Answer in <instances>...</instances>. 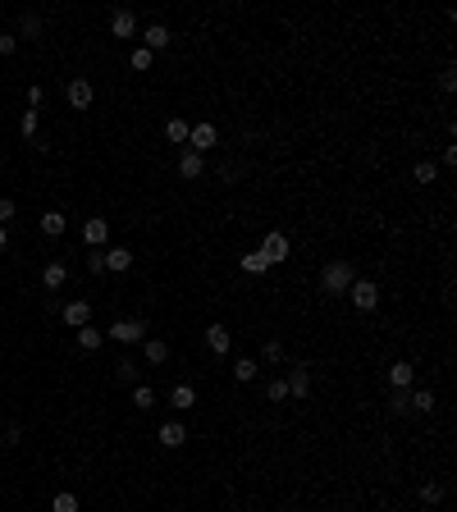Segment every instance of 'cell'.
Returning a JSON list of instances; mask_svg holds the SVG:
<instances>
[{
	"instance_id": "6da1fadb",
	"label": "cell",
	"mask_w": 457,
	"mask_h": 512,
	"mask_svg": "<svg viewBox=\"0 0 457 512\" xmlns=\"http://www.w3.org/2000/svg\"><path fill=\"white\" fill-rule=\"evenodd\" d=\"M352 279H357L352 261H329V266L320 270V293H325V297H348Z\"/></svg>"
},
{
	"instance_id": "7a4b0ae2",
	"label": "cell",
	"mask_w": 457,
	"mask_h": 512,
	"mask_svg": "<svg viewBox=\"0 0 457 512\" xmlns=\"http://www.w3.org/2000/svg\"><path fill=\"white\" fill-rule=\"evenodd\" d=\"M348 297H352L357 311H375V306H380V284H375V279H352Z\"/></svg>"
},
{
	"instance_id": "3957f363",
	"label": "cell",
	"mask_w": 457,
	"mask_h": 512,
	"mask_svg": "<svg viewBox=\"0 0 457 512\" xmlns=\"http://www.w3.org/2000/svg\"><path fill=\"white\" fill-rule=\"evenodd\" d=\"M256 252L266 256V266H284L293 247H288V238H284V234L275 229V234H266V238H261V247H256Z\"/></svg>"
},
{
	"instance_id": "277c9868",
	"label": "cell",
	"mask_w": 457,
	"mask_h": 512,
	"mask_svg": "<svg viewBox=\"0 0 457 512\" xmlns=\"http://www.w3.org/2000/svg\"><path fill=\"white\" fill-rule=\"evenodd\" d=\"M105 334H110L114 343L133 347V343H142V339H147V325H142V321H129V316H124V321H114V325H110Z\"/></svg>"
},
{
	"instance_id": "5b68a950",
	"label": "cell",
	"mask_w": 457,
	"mask_h": 512,
	"mask_svg": "<svg viewBox=\"0 0 457 512\" xmlns=\"http://www.w3.org/2000/svg\"><path fill=\"white\" fill-rule=\"evenodd\" d=\"M215 142H220L215 124H192V129H188V151H197V156H206Z\"/></svg>"
},
{
	"instance_id": "8992f818",
	"label": "cell",
	"mask_w": 457,
	"mask_h": 512,
	"mask_svg": "<svg viewBox=\"0 0 457 512\" xmlns=\"http://www.w3.org/2000/svg\"><path fill=\"white\" fill-rule=\"evenodd\" d=\"M83 243L92 247V252H105V243H110V220H101V215L87 220L83 225Z\"/></svg>"
},
{
	"instance_id": "52a82bcc",
	"label": "cell",
	"mask_w": 457,
	"mask_h": 512,
	"mask_svg": "<svg viewBox=\"0 0 457 512\" xmlns=\"http://www.w3.org/2000/svg\"><path fill=\"white\" fill-rule=\"evenodd\" d=\"M110 37H124V42L138 37V14H133V9H114L110 14Z\"/></svg>"
},
{
	"instance_id": "ba28073f",
	"label": "cell",
	"mask_w": 457,
	"mask_h": 512,
	"mask_svg": "<svg viewBox=\"0 0 457 512\" xmlns=\"http://www.w3.org/2000/svg\"><path fill=\"white\" fill-rule=\"evenodd\" d=\"M92 83H87V78H73L69 87H64V101H69L73 105V110H87V105H92Z\"/></svg>"
},
{
	"instance_id": "9c48e42d",
	"label": "cell",
	"mask_w": 457,
	"mask_h": 512,
	"mask_svg": "<svg viewBox=\"0 0 457 512\" xmlns=\"http://www.w3.org/2000/svg\"><path fill=\"white\" fill-rule=\"evenodd\" d=\"M64 325H69V330H83V325H92V306H87L83 297L64 302Z\"/></svg>"
},
{
	"instance_id": "30bf717a",
	"label": "cell",
	"mask_w": 457,
	"mask_h": 512,
	"mask_svg": "<svg viewBox=\"0 0 457 512\" xmlns=\"http://www.w3.org/2000/svg\"><path fill=\"white\" fill-rule=\"evenodd\" d=\"M42 284L51 288V293H55V288H64V284H69V266H64V261H46V266H42Z\"/></svg>"
},
{
	"instance_id": "8fae6325",
	"label": "cell",
	"mask_w": 457,
	"mask_h": 512,
	"mask_svg": "<svg viewBox=\"0 0 457 512\" xmlns=\"http://www.w3.org/2000/svg\"><path fill=\"white\" fill-rule=\"evenodd\" d=\"M155 439H160L165 448H183V443H188V430H183V421H165V426L155 430Z\"/></svg>"
},
{
	"instance_id": "7c38bea8",
	"label": "cell",
	"mask_w": 457,
	"mask_h": 512,
	"mask_svg": "<svg viewBox=\"0 0 457 512\" xmlns=\"http://www.w3.org/2000/svg\"><path fill=\"white\" fill-rule=\"evenodd\" d=\"M288 398H311V371L307 366H293V375H288Z\"/></svg>"
},
{
	"instance_id": "4fadbf2b",
	"label": "cell",
	"mask_w": 457,
	"mask_h": 512,
	"mask_svg": "<svg viewBox=\"0 0 457 512\" xmlns=\"http://www.w3.org/2000/svg\"><path fill=\"white\" fill-rule=\"evenodd\" d=\"M170 42H174V37H170V28H165V23H147V32H142V46H147L151 55H155V51H165Z\"/></svg>"
},
{
	"instance_id": "5bb4252c",
	"label": "cell",
	"mask_w": 457,
	"mask_h": 512,
	"mask_svg": "<svg viewBox=\"0 0 457 512\" xmlns=\"http://www.w3.org/2000/svg\"><path fill=\"white\" fill-rule=\"evenodd\" d=\"M412 380H416V366L412 362H393V366H388V389H412Z\"/></svg>"
},
{
	"instance_id": "9a60e30c",
	"label": "cell",
	"mask_w": 457,
	"mask_h": 512,
	"mask_svg": "<svg viewBox=\"0 0 457 512\" xmlns=\"http://www.w3.org/2000/svg\"><path fill=\"white\" fill-rule=\"evenodd\" d=\"M142 357H147V366H165L170 362V343L165 339H142Z\"/></svg>"
},
{
	"instance_id": "2e32d148",
	"label": "cell",
	"mask_w": 457,
	"mask_h": 512,
	"mask_svg": "<svg viewBox=\"0 0 457 512\" xmlns=\"http://www.w3.org/2000/svg\"><path fill=\"white\" fill-rule=\"evenodd\" d=\"M179 174H183V179H201V174H206V156L183 151V156H179Z\"/></svg>"
},
{
	"instance_id": "e0dca14e",
	"label": "cell",
	"mask_w": 457,
	"mask_h": 512,
	"mask_svg": "<svg viewBox=\"0 0 457 512\" xmlns=\"http://www.w3.org/2000/svg\"><path fill=\"white\" fill-rule=\"evenodd\" d=\"M105 270H114V275L133 270V252L129 247H105Z\"/></svg>"
},
{
	"instance_id": "ac0fdd59",
	"label": "cell",
	"mask_w": 457,
	"mask_h": 512,
	"mask_svg": "<svg viewBox=\"0 0 457 512\" xmlns=\"http://www.w3.org/2000/svg\"><path fill=\"white\" fill-rule=\"evenodd\" d=\"M229 330H225V325H210V330H206V347H210V357H225L229 352Z\"/></svg>"
},
{
	"instance_id": "d6986e66",
	"label": "cell",
	"mask_w": 457,
	"mask_h": 512,
	"mask_svg": "<svg viewBox=\"0 0 457 512\" xmlns=\"http://www.w3.org/2000/svg\"><path fill=\"white\" fill-rule=\"evenodd\" d=\"M170 403H174V412L197 407V389H192V384H174V389H170Z\"/></svg>"
},
{
	"instance_id": "ffe728a7",
	"label": "cell",
	"mask_w": 457,
	"mask_h": 512,
	"mask_svg": "<svg viewBox=\"0 0 457 512\" xmlns=\"http://www.w3.org/2000/svg\"><path fill=\"white\" fill-rule=\"evenodd\" d=\"M188 129H192V124L179 119V114H174V119H165V138H170L174 147H188Z\"/></svg>"
},
{
	"instance_id": "44dd1931",
	"label": "cell",
	"mask_w": 457,
	"mask_h": 512,
	"mask_svg": "<svg viewBox=\"0 0 457 512\" xmlns=\"http://www.w3.org/2000/svg\"><path fill=\"white\" fill-rule=\"evenodd\" d=\"M261 375V362H251V357H238V362H233V380L238 384H251Z\"/></svg>"
},
{
	"instance_id": "7402d4cb",
	"label": "cell",
	"mask_w": 457,
	"mask_h": 512,
	"mask_svg": "<svg viewBox=\"0 0 457 512\" xmlns=\"http://www.w3.org/2000/svg\"><path fill=\"white\" fill-rule=\"evenodd\" d=\"M407 412H434V393L430 389H407Z\"/></svg>"
},
{
	"instance_id": "603a6c76",
	"label": "cell",
	"mask_w": 457,
	"mask_h": 512,
	"mask_svg": "<svg viewBox=\"0 0 457 512\" xmlns=\"http://www.w3.org/2000/svg\"><path fill=\"white\" fill-rule=\"evenodd\" d=\"M101 339H105V330H96V325H83V330H78V347H83V352H96Z\"/></svg>"
},
{
	"instance_id": "cb8c5ba5",
	"label": "cell",
	"mask_w": 457,
	"mask_h": 512,
	"mask_svg": "<svg viewBox=\"0 0 457 512\" xmlns=\"http://www.w3.org/2000/svg\"><path fill=\"white\" fill-rule=\"evenodd\" d=\"M18 32L28 37V42H32V37H42L46 32V23H42V14H23L18 18Z\"/></svg>"
},
{
	"instance_id": "d4e9b609",
	"label": "cell",
	"mask_w": 457,
	"mask_h": 512,
	"mask_svg": "<svg viewBox=\"0 0 457 512\" xmlns=\"http://www.w3.org/2000/svg\"><path fill=\"white\" fill-rule=\"evenodd\" d=\"M129 64H133V73H147L151 64H155V55L147 51V46H133V55H129Z\"/></svg>"
},
{
	"instance_id": "484cf974",
	"label": "cell",
	"mask_w": 457,
	"mask_h": 512,
	"mask_svg": "<svg viewBox=\"0 0 457 512\" xmlns=\"http://www.w3.org/2000/svg\"><path fill=\"white\" fill-rule=\"evenodd\" d=\"M42 234L46 238H60L64 234V215H60V210H46V215H42Z\"/></svg>"
},
{
	"instance_id": "4316f807",
	"label": "cell",
	"mask_w": 457,
	"mask_h": 512,
	"mask_svg": "<svg viewBox=\"0 0 457 512\" xmlns=\"http://www.w3.org/2000/svg\"><path fill=\"white\" fill-rule=\"evenodd\" d=\"M238 266H242V275H266V270H270V266H266V256H261V252H247V256L238 261Z\"/></svg>"
},
{
	"instance_id": "83f0119b",
	"label": "cell",
	"mask_w": 457,
	"mask_h": 512,
	"mask_svg": "<svg viewBox=\"0 0 457 512\" xmlns=\"http://www.w3.org/2000/svg\"><path fill=\"white\" fill-rule=\"evenodd\" d=\"M421 504H444V485H439V480H425V485H421Z\"/></svg>"
},
{
	"instance_id": "f1b7e54d",
	"label": "cell",
	"mask_w": 457,
	"mask_h": 512,
	"mask_svg": "<svg viewBox=\"0 0 457 512\" xmlns=\"http://www.w3.org/2000/svg\"><path fill=\"white\" fill-rule=\"evenodd\" d=\"M51 512H78V494H69V489H60V494L51 499Z\"/></svg>"
},
{
	"instance_id": "f546056e",
	"label": "cell",
	"mask_w": 457,
	"mask_h": 512,
	"mask_svg": "<svg viewBox=\"0 0 457 512\" xmlns=\"http://www.w3.org/2000/svg\"><path fill=\"white\" fill-rule=\"evenodd\" d=\"M266 403H288V384H284V375L266 384Z\"/></svg>"
},
{
	"instance_id": "4dcf8cb0",
	"label": "cell",
	"mask_w": 457,
	"mask_h": 512,
	"mask_svg": "<svg viewBox=\"0 0 457 512\" xmlns=\"http://www.w3.org/2000/svg\"><path fill=\"white\" fill-rule=\"evenodd\" d=\"M133 403H138V412L155 407V389H151V384H138V389H133Z\"/></svg>"
},
{
	"instance_id": "1f68e13d",
	"label": "cell",
	"mask_w": 457,
	"mask_h": 512,
	"mask_svg": "<svg viewBox=\"0 0 457 512\" xmlns=\"http://www.w3.org/2000/svg\"><path fill=\"white\" fill-rule=\"evenodd\" d=\"M37 124H42V119H37V110H23V119H18V133L32 142V138H37Z\"/></svg>"
},
{
	"instance_id": "d6a6232c",
	"label": "cell",
	"mask_w": 457,
	"mask_h": 512,
	"mask_svg": "<svg viewBox=\"0 0 457 512\" xmlns=\"http://www.w3.org/2000/svg\"><path fill=\"white\" fill-rule=\"evenodd\" d=\"M388 412H393V417H407V389H393V398H388Z\"/></svg>"
},
{
	"instance_id": "836d02e7",
	"label": "cell",
	"mask_w": 457,
	"mask_h": 512,
	"mask_svg": "<svg viewBox=\"0 0 457 512\" xmlns=\"http://www.w3.org/2000/svg\"><path fill=\"white\" fill-rule=\"evenodd\" d=\"M114 375H119V380H133V375H138V362H133V357H124V362H114Z\"/></svg>"
},
{
	"instance_id": "e575fe53",
	"label": "cell",
	"mask_w": 457,
	"mask_h": 512,
	"mask_svg": "<svg viewBox=\"0 0 457 512\" xmlns=\"http://www.w3.org/2000/svg\"><path fill=\"white\" fill-rule=\"evenodd\" d=\"M439 179V169L430 165V160H421V165H416V183H434Z\"/></svg>"
},
{
	"instance_id": "d590c367",
	"label": "cell",
	"mask_w": 457,
	"mask_h": 512,
	"mask_svg": "<svg viewBox=\"0 0 457 512\" xmlns=\"http://www.w3.org/2000/svg\"><path fill=\"white\" fill-rule=\"evenodd\" d=\"M18 51V37L14 32H0V55H14Z\"/></svg>"
},
{
	"instance_id": "8d00e7d4",
	"label": "cell",
	"mask_w": 457,
	"mask_h": 512,
	"mask_svg": "<svg viewBox=\"0 0 457 512\" xmlns=\"http://www.w3.org/2000/svg\"><path fill=\"white\" fill-rule=\"evenodd\" d=\"M439 87H444V92H453V87H457V69H453V64L439 73Z\"/></svg>"
},
{
	"instance_id": "74e56055",
	"label": "cell",
	"mask_w": 457,
	"mask_h": 512,
	"mask_svg": "<svg viewBox=\"0 0 457 512\" xmlns=\"http://www.w3.org/2000/svg\"><path fill=\"white\" fill-rule=\"evenodd\" d=\"M279 357H284V343L270 339V343H266V362H279Z\"/></svg>"
},
{
	"instance_id": "f35d334b",
	"label": "cell",
	"mask_w": 457,
	"mask_h": 512,
	"mask_svg": "<svg viewBox=\"0 0 457 512\" xmlns=\"http://www.w3.org/2000/svg\"><path fill=\"white\" fill-rule=\"evenodd\" d=\"M87 270H92V275H101V270H105V252H92V256H87Z\"/></svg>"
},
{
	"instance_id": "ab89813d",
	"label": "cell",
	"mask_w": 457,
	"mask_h": 512,
	"mask_svg": "<svg viewBox=\"0 0 457 512\" xmlns=\"http://www.w3.org/2000/svg\"><path fill=\"white\" fill-rule=\"evenodd\" d=\"M42 96H46V92H42V87H37V83L28 87V110H37V105H42Z\"/></svg>"
},
{
	"instance_id": "60d3db41",
	"label": "cell",
	"mask_w": 457,
	"mask_h": 512,
	"mask_svg": "<svg viewBox=\"0 0 457 512\" xmlns=\"http://www.w3.org/2000/svg\"><path fill=\"white\" fill-rule=\"evenodd\" d=\"M5 220H14V201L0 197V225H5Z\"/></svg>"
},
{
	"instance_id": "b9f144b4",
	"label": "cell",
	"mask_w": 457,
	"mask_h": 512,
	"mask_svg": "<svg viewBox=\"0 0 457 512\" xmlns=\"http://www.w3.org/2000/svg\"><path fill=\"white\" fill-rule=\"evenodd\" d=\"M5 247H9V229L0 225V252H5Z\"/></svg>"
},
{
	"instance_id": "7bdbcfd3",
	"label": "cell",
	"mask_w": 457,
	"mask_h": 512,
	"mask_svg": "<svg viewBox=\"0 0 457 512\" xmlns=\"http://www.w3.org/2000/svg\"><path fill=\"white\" fill-rule=\"evenodd\" d=\"M0 462H5V448H0Z\"/></svg>"
}]
</instances>
